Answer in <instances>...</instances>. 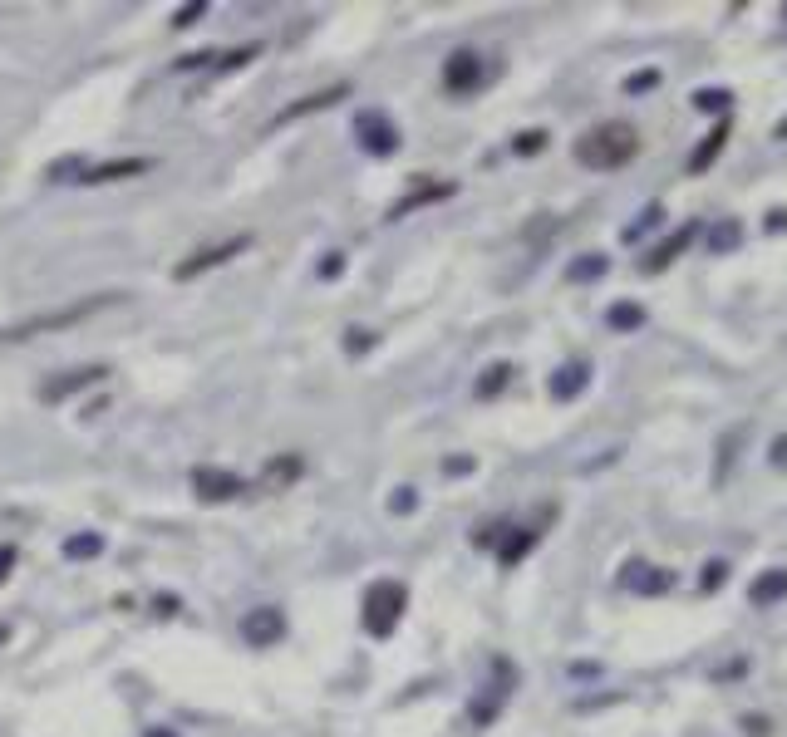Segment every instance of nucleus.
Segmentation results:
<instances>
[{
  "mask_svg": "<svg viewBox=\"0 0 787 737\" xmlns=\"http://www.w3.org/2000/svg\"><path fill=\"white\" fill-rule=\"evenodd\" d=\"M507 688H512V679H502L497 688H478V698L468 703V718H473L478 728L497 723V713H502V703H507Z\"/></svg>",
  "mask_w": 787,
  "mask_h": 737,
  "instance_id": "f3484780",
  "label": "nucleus"
},
{
  "mask_svg": "<svg viewBox=\"0 0 787 737\" xmlns=\"http://www.w3.org/2000/svg\"><path fill=\"white\" fill-rule=\"evenodd\" d=\"M542 148H546L542 128H527V133H517V138H512V153H517V158H532V153H542Z\"/></svg>",
  "mask_w": 787,
  "mask_h": 737,
  "instance_id": "bb28decb",
  "label": "nucleus"
},
{
  "mask_svg": "<svg viewBox=\"0 0 787 737\" xmlns=\"http://www.w3.org/2000/svg\"><path fill=\"white\" fill-rule=\"evenodd\" d=\"M586 379H591V359H571V364H561V369L551 374V398H556V403H571V398L586 389Z\"/></svg>",
  "mask_w": 787,
  "mask_h": 737,
  "instance_id": "ddd939ff",
  "label": "nucleus"
},
{
  "mask_svg": "<svg viewBox=\"0 0 787 737\" xmlns=\"http://www.w3.org/2000/svg\"><path fill=\"white\" fill-rule=\"evenodd\" d=\"M606 325L610 330H620V335L640 330V325H645V305H635V300H615V305L606 310Z\"/></svg>",
  "mask_w": 787,
  "mask_h": 737,
  "instance_id": "412c9836",
  "label": "nucleus"
},
{
  "mask_svg": "<svg viewBox=\"0 0 787 737\" xmlns=\"http://www.w3.org/2000/svg\"><path fill=\"white\" fill-rule=\"evenodd\" d=\"M660 222H665V207H660V202H655V207H645V212H640V217H635V227L625 231V241H640V236H645V231H650V227H660Z\"/></svg>",
  "mask_w": 787,
  "mask_h": 737,
  "instance_id": "cd10ccee",
  "label": "nucleus"
},
{
  "mask_svg": "<svg viewBox=\"0 0 787 737\" xmlns=\"http://www.w3.org/2000/svg\"><path fill=\"white\" fill-rule=\"evenodd\" d=\"M606 266H610L606 256H601V251H591V256H581V261H576L566 276H571L576 285H591V281H601V276H606Z\"/></svg>",
  "mask_w": 787,
  "mask_h": 737,
  "instance_id": "5701e85b",
  "label": "nucleus"
},
{
  "mask_svg": "<svg viewBox=\"0 0 787 737\" xmlns=\"http://www.w3.org/2000/svg\"><path fill=\"white\" fill-rule=\"evenodd\" d=\"M143 737H178V733H173V728H148Z\"/></svg>",
  "mask_w": 787,
  "mask_h": 737,
  "instance_id": "37998d69",
  "label": "nucleus"
},
{
  "mask_svg": "<svg viewBox=\"0 0 787 737\" xmlns=\"http://www.w3.org/2000/svg\"><path fill=\"white\" fill-rule=\"evenodd\" d=\"M773 462H778V467H787V433L778 438V443H773Z\"/></svg>",
  "mask_w": 787,
  "mask_h": 737,
  "instance_id": "a19ab883",
  "label": "nucleus"
},
{
  "mask_svg": "<svg viewBox=\"0 0 787 737\" xmlns=\"http://www.w3.org/2000/svg\"><path fill=\"white\" fill-rule=\"evenodd\" d=\"M694 236H699V227H694V222H689V227H679V231H669V236L660 241V246H650V256L640 261V271H645V276L665 271L669 261L679 256V251H689V246H694Z\"/></svg>",
  "mask_w": 787,
  "mask_h": 737,
  "instance_id": "9b49d317",
  "label": "nucleus"
},
{
  "mask_svg": "<svg viewBox=\"0 0 787 737\" xmlns=\"http://www.w3.org/2000/svg\"><path fill=\"white\" fill-rule=\"evenodd\" d=\"M738 241H743V227H738V222H719V227L709 231V251H714V256L738 251Z\"/></svg>",
  "mask_w": 787,
  "mask_h": 737,
  "instance_id": "393cba45",
  "label": "nucleus"
},
{
  "mask_svg": "<svg viewBox=\"0 0 787 737\" xmlns=\"http://www.w3.org/2000/svg\"><path fill=\"white\" fill-rule=\"evenodd\" d=\"M350 94V84H330V89H320V94H310V99H301V104H291V109H281V114L271 118V128H286V123H296V118L305 114H320V109H330V104H340Z\"/></svg>",
  "mask_w": 787,
  "mask_h": 737,
  "instance_id": "f8f14e48",
  "label": "nucleus"
},
{
  "mask_svg": "<svg viewBox=\"0 0 787 737\" xmlns=\"http://www.w3.org/2000/svg\"><path fill=\"white\" fill-rule=\"evenodd\" d=\"M728 133H733V123H728V118H719V123L709 128V138H704V143L694 148V158H689V172H709V168H714V158L724 153Z\"/></svg>",
  "mask_w": 787,
  "mask_h": 737,
  "instance_id": "a211bd4d",
  "label": "nucleus"
},
{
  "mask_svg": "<svg viewBox=\"0 0 787 737\" xmlns=\"http://www.w3.org/2000/svg\"><path fill=\"white\" fill-rule=\"evenodd\" d=\"M355 133H360V148L374 153V158L399 153V128L389 123V114H379V109H364V114L355 118Z\"/></svg>",
  "mask_w": 787,
  "mask_h": 737,
  "instance_id": "39448f33",
  "label": "nucleus"
},
{
  "mask_svg": "<svg viewBox=\"0 0 787 737\" xmlns=\"http://www.w3.org/2000/svg\"><path fill=\"white\" fill-rule=\"evenodd\" d=\"M724 575H728L724 561H709V566H704V580H699V585H704V590H719V585H724Z\"/></svg>",
  "mask_w": 787,
  "mask_h": 737,
  "instance_id": "f704fd0d",
  "label": "nucleus"
},
{
  "mask_svg": "<svg viewBox=\"0 0 787 737\" xmlns=\"http://www.w3.org/2000/svg\"><path fill=\"white\" fill-rule=\"evenodd\" d=\"M625 89H630V94H645V89H660V69H640V74H630V79H625Z\"/></svg>",
  "mask_w": 787,
  "mask_h": 737,
  "instance_id": "c756f323",
  "label": "nucleus"
},
{
  "mask_svg": "<svg viewBox=\"0 0 787 737\" xmlns=\"http://www.w3.org/2000/svg\"><path fill=\"white\" fill-rule=\"evenodd\" d=\"M114 300H123L119 290H109V295H89V300H74V305H64V310L30 315V320H20V325H5V330H0V344H25V340H35V335H50V330H69V325H79V320H89V315L109 310Z\"/></svg>",
  "mask_w": 787,
  "mask_h": 737,
  "instance_id": "f03ea898",
  "label": "nucleus"
},
{
  "mask_svg": "<svg viewBox=\"0 0 787 737\" xmlns=\"http://www.w3.org/2000/svg\"><path fill=\"white\" fill-rule=\"evenodd\" d=\"M404 610H409V590H404L399 580H374V585L364 590V634L389 639Z\"/></svg>",
  "mask_w": 787,
  "mask_h": 737,
  "instance_id": "7ed1b4c3",
  "label": "nucleus"
},
{
  "mask_svg": "<svg viewBox=\"0 0 787 737\" xmlns=\"http://www.w3.org/2000/svg\"><path fill=\"white\" fill-rule=\"evenodd\" d=\"M743 728H748L753 737H768V733H773V728H768V718H743Z\"/></svg>",
  "mask_w": 787,
  "mask_h": 737,
  "instance_id": "58836bf2",
  "label": "nucleus"
},
{
  "mask_svg": "<svg viewBox=\"0 0 787 737\" xmlns=\"http://www.w3.org/2000/svg\"><path fill=\"white\" fill-rule=\"evenodd\" d=\"M99 551H104V536H99V531H79V536L64 541V556H69V561H94Z\"/></svg>",
  "mask_w": 787,
  "mask_h": 737,
  "instance_id": "4be33fe9",
  "label": "nucleus"
},
{
  "mask_svg": "<svg viewBox=\"0 0 787 737\" xmlns=\"http://www.w3.org/2000/svg\"><path fill=\"white\" fill-rule=\"evenodd\" d=\"M743 674H748V659H733V664H719V669H714V679H719V683L743 679Z\"/></svg>",
  "mask_w": 787,
  "mask_h": 737,
  "instance_id": "c9c22d12",
  "label": "nucleus"
},
{
  "mask_svg": "<svg viewBox=\"0 0 787 737\" xmlns=\"http://www.w3.org/2000/svg\"><path fill=\"white\" fill-rule=\"evenodd\" d=\"M153 168V158H114V163H84L79 168V187H104V182H128L138 172Z\"/></svg>",
  "mask_w": 787,
  "mask_h": 737,
  "instance_id": "9d476101",
  "label": "nucleus"
},
{
  "mask_svg": "<svg viewBox=\"0 0 787 737\" xmlns=\"http://www.w3.org/2000/svg\"><path fill=\"white\" fill-rule=\"evenodd\" d=\"M694 109H704V114H724L728 104H733V94L728 89H694V99H689Z\"/></svg>",
  "mask_w": 787,
  "mask_h": 737,
  "instance_id": "a878e982",
  "label": "nucleus"
},
{
  "mask_svg": "<svg viewBox=\"0 0 787 737\" xmlns=\"http://www.w3.org/2000/svg\"><path fill=\"white\" fill-rule=\"evenodd\" d=\"M778 138H787V118H783V123H778Z\"/></svg>",
  "mask_w": 787,
  "mask_h": 737,
  "instance_id": "c03bdc74",
  "label": "nucleus"
},
{
  "mask_svg": "<svg viewBox=\"0 0 787 737\" xmlns=\"http://www.w3.org/2000/svg\"><path fill=\"white\" fill-rule=\"evenodd\" d=\"M443 472H448V477H463V472H473V457H453Z\"/></svg>",
  "mask_w": 787,
  "mask_h": 737,
  "instance_id": "4c0bfd02",
  "label": "nucleus"
},
{
  "mask_svg": "<svg viewBox=\"0 0 787 737\" xmlns=\"http://www.w3.org/2000/svg\"><path fill=\"white\" fill-rule=\"evenodd\" d=\"M246 246H251V236H232V241H222V246H207V251H192V256L182 261L178 271H173V281H197L202 271H217V266H227L232 256H242Z\"/></svg>",
  "mask_w": 787,
  "mask_h": 737,
  "instance_id": "423d86ee",
  "label": "nucleus"
},
{
  "mask_svg": "<svg viewBox=\"0 0 787 737\" xmlns=\"http://www.w3.org/2000/svg\"><path fill=\"white\" fill-rule=\"evenodd\" d=\"M207 15V0H192V5H182L178 15H173V30H187L192 20H202Z\"/></svg>",
  "mask_w": 787,
  "mask_h": 737,
  "instance_id": "2f4dec72",
  "label": "nucleus"
},
{
  "mask_svg": "<svg viewBox=\"0 0 787 737\" xmlns=\"http://www.w3.org/2000/svg\"><path fill=\"white\" fill-rule=\"evenodd\" d=\"M340 271H345V256H325L320 261V281H335Z\"/></svg>",
  "mask_w": 787,
  "mask_h": 737,
  "instance_id": "e433bc0d",
  "label": "nucleus"
},
{
  "mask_svg": "<svg viewBox=\"0 0 787 737\" xmlns=\"http://www.w3.org/2000/svg\"><path fill=\"white\" fill-rule=\"evenodd\" d=\"M217 59H222V50H197V55H182L173 69H182V74H187V69H207V64H217Z\"/></svg>",
  "mask_w": 787,
  "mask_h": 737,
  "instance_id": "7c9ffc66",
  "label": "nucleus"
},
{
  "mask_svg": "<svg viewBox=\"0 0 787 737\" xmlns=\"http://www.w3.org/2000/svg\"><path fill=\"white\" fill-rule=\"evenodd\" d=\"M301 472H305L301 457H271V467H266L261 487H266V492H281V487H291V482H296Z\"/></svg>",
  "mask_w": 787,
  "mask_h": 737,
  "instance_id": "aec40b11",
  "label": "nucleus"
},
{
  "mask_svg": "<svg viewBox=\"0 0 787 737\" xmlns=\"http://www.w3.org/2000/svg\"><path fill=\"white\" fill-rule=\"evenodd\" d=\"M778 600H787V570H763L753 585H748V605H778Z\"/></svg>",
  "mask_w": 787,
  "mask_h": 737,
  "instance_id": "6ab92c4d",
  "label": "nucleus"
},
{
  "mask_svg": "<svg viewBox=\"0 0 787 737\" xmlns=\"http://www.w3.org/2000/svg\"><path fill=\"white\" fill-rule=\"evenodd\" d=\"M620 585H625V590H635V595H665L669 585H674V575H669V570H655V566L630 561L625 575H620Z\"/></svg>",
  "mask_w": 787,
  "mask_h": 737,
  "instance_id": "4468645a",
  "label": "nucleus"
},
{
  "mask_svg": "<svg viewBox=\"0 0 787 737\" xmlns=\"http://www.w3.org/2000/svg\"><path fill=\"white\" fill-rule=\"evenodd\" d=\"M507 379H512V364H487L473 394H478V398H497L502 389H507Z\"/></svg>",
  "mask_w": 787,
  "mask_h": 737,
  "instance_id": "b1692460",
  "label": "nucleus"
},
{
  "mask_svg": "<svg viewBox=\"0 0 787 737\" xmlns=\"http://www.w3.org/2000/svg\"><path fill=\"white\" fill-rule=\"evenodd\" d=\"M768 231H787V212H768Z\"/></svg>",
  "mask_w": 787,
  "mask_h": 737,
  "instance_id": "79ce46f5",
  "label": "nucleus"
},
{
  "mask_svg": "<svg viewBox=\"0 0 787 737\" xmlns=\"http://www.w3.org/2000/svg\"><path fill=\"white\" fill-rule=\"evenodd\" d=\"M10 566H15V546H0V580L10 575Z\"/></svg>",
  "mask_w": 787,
  "mask_h": 737,
  "instance_id": "ea45409f",
  "label": "nucleus"
},
{
  "mask_svg": "<svg viewBox=\"0 0 787 737\" xmlns=\"http://www.w3.org/2000/svg\"><path fill=\"white\" fill-rule=\"evenodd\" d=\"M635 153H640V133H635L625 118H606V123H596L591 133L576 138V163L591 168V172L625 168Z\"/></svg>",
  "mask_w": 787,
  "mask_h": 737,
  "instance_id": "f257e3e1",
  "label": "nucleus"
},
{
  "mask_svg": "<svg viewBox=\"0 0 787 737\" xmlns=\"http://www.w3.org/2000/svg\"><path fill=\"white\" fill-rule=\"evenodd\" d=\"M483 79H487V69L478 50H453V55L443 59V89L448 94H473V89H483Z\"/></svg>",
  "mask_w": 787,
  "mask_h": 737,
  "instance_id": "20e7f679",
  "label": "nucleus"
},
{
  "mask_svg": "<svg viewBox=\"0 0 787 737\" xmlns=\"http://www.w3.org/2000/svg\"><path fill=\"white\" fill-rule=\"evenodd\" d=\"M242 639L251 649H271V644H281L286 639V615L276 610V605H261V610H251L242 620Z\"/></svg>",
  "mask_w": 787,
  "mask_h": 737,
  "instance_id": "1a4fd4ad",
  "label": "nucleus"
},
{
  "mask_svg": "<svg viewBox=\"0 0 787 737\" xmlns=\"http://www.w3.org/2000/svg\"><path fill=\"white\" fill-rule=\"evenodd\" d=\"M419 507V497H414V487H399V492H394V497H389V511H394V516H409V511Z\"/></svg>",
  "mask_w": 787,
  "mask_h": 737,
  "instance_id": "473e14b6",
  "label": "nucleus"
},
{
  "mask_svg": "<svg viewBox=\"0 0 787 737\" xmlns=\"http://www.w3.org/2000/svg\"><path fill=\"white\" fill-rule=\"evenodd\" d=\"M345 349H350V354H369V349H374V335H369V330H350V335H345Z\"/></svg>",
  "mask_w": 787,
  "mask_h": 737,
  "instance_id": "72a5a7b5",
  "label": "nucleus"
},
{
  "mask_svg": "<svg viewBox=\"0 0 787 737\" xmlns=\"http://www.w3.org/2000/svg\"><path fill=\"white\" fill-rule=\"evenodd\" d=\"M109 379V364H84V369H69L60 379H50V384H40V403H64V398L84 394V389H94V384H104Z\"/></svg>",
  "mask_w": 787,
  "mask_h": 737,
  "instance_id": "0eeeda50",
  "label": "nucleus"
},
{
  "mask_svg": "<svg viewBox=\"0 0 787 737\" xmlns=\"http://www.w3.org/2000/svg\"><path fill=\"white\" fill-rule=\"evenodd\" d=\"M256 55H261V45H242V50H227V55L217 59V69H242V64H251Z\"/></svg>",
  "mask_w": 787,
  "mask_h": 737,
  "instance_id": "c85d7f7f",
  "label": "nucleus"
},
{
  "mask_svg": "<svg viewBox=\"0 0 787 737\" xmlns=\"http://www.w3.org/2000/svg\"><path fill=\"white\" fill-rule=\"evenodd\" d=\"M532 546H537V526H507L502 541H497V561H502V566H517Z\"/></svg>",
  "mask_w": 787,
  "mask_h": 737,
  "instance_id": "dca6fc26",
  "label": "nucleus"
},
{
  "mask_svg": "<svg viewBox=\"0 0 787 737\" xmlns=\"http://www.w3.org/2000/svg\"><path fill=\"white\" fill-rule=\"evenodd\" d=\"M192 487H197L202 502H237V497H246V482L237 472H227V467H197Z\"/></svg>",
  "mask_w": 787,
  "mask_h": 737,
  "instance_id": "6e6552de",
  "label": "nucleus"
},
{
  "mask_svg": "<svg viewBox=\"0 0 787 737\" xmlns=\"http://www.w3.org/2000/svg\"><path fill=\"white\" fill-rule=\"evenodd\" d=\"M443 197H453V182H428V187H414L409 197H399L394 207H389V222H404L409 212H419L428 202H443Z\"/></svg>",
  "mask_w": 787,
  "mask_h": 737,
  "instance_id": "2eb2a0df",
  "label": "nucleus"
}]
</instances>
